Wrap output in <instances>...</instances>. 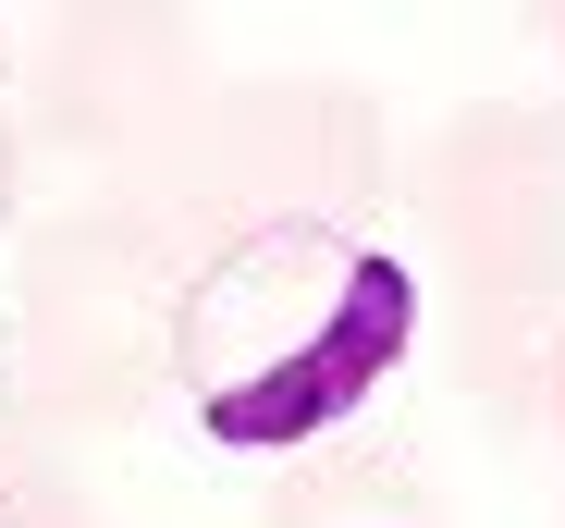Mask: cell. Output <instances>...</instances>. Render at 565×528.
<instances>
[{"label":"cell","instance_id":"cell-1","mask_svg":"<svg viewBox=\"0 0 565 528\" xmlns=\"http://www.w3.org/2000/svg\"><path fill=\"white\" fill-rule=\"evenodd\" d=\"M406 344H418V283L382 246H356L332 222H258L184 295L172 381L210 418V443L282 455V443H320L332 418H356L406 369Z\"/></svg>","mask_w":565,"mask_h":528},{"label":"cell","instance_id":"cell-2","mask_svg":"<svg viewBox=\"0 0 565 528\" xmlns=\"http://www.w3.org/2000/svg\"><path fill=\"white\" fill-rule=\"evenodd\" d=\"M0 528H99L74 492H0Z\"/></svg>","mask_w":565,"mask_h":528},{"label":"cell","instance_id":"cell-3","mask_svg":"<svg viewBox=\"0 0 565 528\" xmlns=\"http://www.w3.org/2000/svg\"><path fill=\"white\" fill-rule=\"evenodd\" d=\"M553 406H565V381H553Z\"/></svg>","mask_w":565,"mask_h":528}]
</instances>
